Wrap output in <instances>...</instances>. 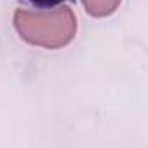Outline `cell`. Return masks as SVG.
<instances>
[{
	"instance_id": "cell-3",
	"label": "cell",
	"mask_w": 148,
	"mask_h": 148,
	"mask_svg": "<svg viewBox=\"0 0 148 148\" xmlns=\"http://www.w3.org/2000/svg\"><path fill=\"white\" fill-rule=\"evenodd\" d=\"M18 2L33 11H47V9H56V7L63 5L68 0H18Z\"/></svg>"
},
{
	"instance_id": "cell-2",
	"label": "cell",
	"mask_w": 148,
	"mask_h": 148,
	"mask_svg": "<svg viewBox=\"0 0 148 148\" xmlns=\"http://www.w3.org/2000/svg\"><path fill=\"white\" fill-rule=\"evenodd\" d=\"M86 12L92 18H106L117 11L122 0H80Z\"/></svg>"
},
{
	"instance_id": "cell-1",
	"label": "cell",
	"mask_w": 148,
	"mask_h": 148,
	"mask_svg": "<svg viewBox=\"0 0 148 148\" xmlns=\"http://www.w3.org/2000/svg\"><path fill=\"white\" fill-rule=\"evenodd\" d=\"M14 28L19 37L44 49H59L68 45L77 33V19L66 5L47 11L18 9L14 12Z\"/></svg>"
}]
</instances>
